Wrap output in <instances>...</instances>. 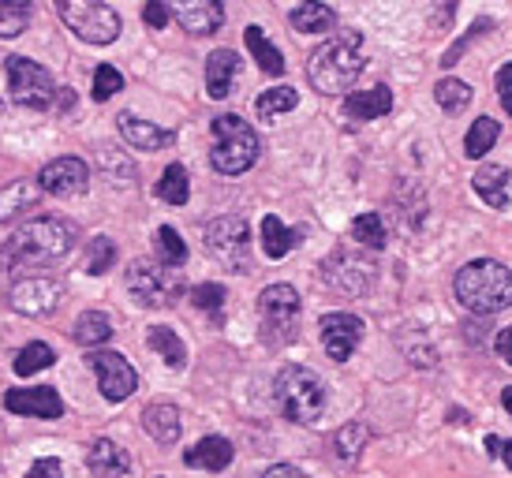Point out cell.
Returning a JSON list of instances; mask_svg holds the SVG:
<instances>
[{
    "mask_svg": "<svg viewBox=\"0 0 512 478\" xmlns=\"http://www.w3.org/2000/svg\"><path fill=\"white\" fill-rule=\"evenodd\" d=\"M75 239H79V228L68 217H34L15 228L4 251L12 258V266H49L72 254Z\"/></svg>",
    "mask_w": 512,
    "mask_h": 478,
    "instance_id": "1",
    "label": "cell"
},
{
    "mask_svg": "<svg viewBox=\"0 0 512 478\" xmlns=\"http://www.w3.org/2000/svg\"><path fill=\"white\" fill-rule=\"evenodd\" d=\"M456 299L471 314H498L512 307V269L494 258H475L456 273Z\"/></svg>",
    "mask_w": 512,
    "mask_h": 478,
    "instance_id": "2",
    "label": "cell"
},
{
    "mask_svg": "<svg viewBox=\"0 0 512 478\" xmlns=\"http://www.w3.org/2000/svg\"><path fill=\"white\" fill-rule=\"evenodd\" d=\"M359 45H363V38L352 30V34H341V38H333V42L314 49L307 75H311V86L318 94H344L348 86L356 83L359 71H363Z\"/></svg>",
    "mask_w": 512,
    "mask_h": 478,
    "instance_id": "3",
    "label": "cell"
},
{
    "mask_svg": "<svg viewBox=\"0 0 512 478\" xmlns=\"http://www.w3.org/2000/svg\"><path fill=\"white\" fill-rule=\"evenodd\" d=\"M273 396H277V408L285 411V419L303 422V426L326 415V381L318 378L311 366H285L273 381Z\"/></svg>",
    "mask_w": 512,
    "mask_h": 478,
    "instance_id": "4",
    "label": "cell"
},
{
    "mask_svg": "<svg viewBox=\"0 0 512 478\" xmlns=\"http://www.w3.org/2000/svg\"><path fill=\"white\" fill-rule=\"evenodd\" d=\"M258 135L255 127L247 124L243 116L236 113H221L214 120V150H210V161L221 176H243L258 161Z\"/></svg>",
    "mask_w": 512,
    "mask_h": 478,
    "instance_id": "5",
    "label": "cell"
},
{
    "mask_svg": "<svg viewBox=\"0 0 512 478\" xmlns=\"http://www.w3.org/2000/svg\"><path fill=\"white\" fill-rule=\"evenodd\" d=\"M57 15L68 23L75 38H83L86 45H113L120 38V15L105 4V0H53Z\"/></svg>",
    "mask_w": 512,
    "mask_h": 478,
    "instance_id": "6",
    "label": "cell"
},
{
    "mask_svg": "<svg viewBox=\"0 0 512 478\" xmlns=\"http://www.w3.org/2000/svg\"><path fill=\"white\" fill-rule=\"evenodd\" d=\"M128 292L143 307H172L184 296V277L176 273V266H165L154 258H135L128 269Z\"/></svg>",
    "mask_w": 512,
    "mask_h": 478,
    "instance_id": "7",
    "label": "cell"
},
{
    "mask_svg": "<svg viewBox=\"0 0 512 478\" xmlns=\"http://www.w3.org/2000/svg\"><path fill=\"white\" fill-rule=\"evenodd\" d=\"M4 79H8V94L15 105L23 109H53L57 105L60 86L53 83V75L34 64L27 57H8L4 60Z\"/></svg>",
    "mask_w": 512,
    "mask_h": 478,
    "instance_id": "8",
    "label": "cell"
},
{
    "mask_svg": "<svg viewBox=\"0 0 512 478\" xmlns=\"http://www.w3.org/2000/svg\"><path fill=\"white\" fill-rule=\"evenodd\" d=\"M299 292L292 284H270L262 288L258 296V322H262V337L270 344H288L296 337V325H299Z\"/></svg>",
    "mask_w": 512,
    "mask_h": 478,
    "instance_id": "9",
    "label": "cell"
},
{
    "mask_svg": "<svg viewBox=\"0 0 512 478\" xmlns=\"http://www.w3.org/2000/svg\"><path fill=\"white\" fill-rule=\"evenodd\" d=\"M206 251L228 273H247L251 269V228L243 217H217L206 225Z\"/></svg>",
    "mask_w": 512,
    "mask_h": 478,
    "instance_id": "10",
    "label": "cell"
},
{
    "mask_svg": "<svg viewBox=\"0 0 512 478\" xmlns=\"http://www.w3.org/2000/svg\"><path fill=\"white\" fill-rule=\"evenodd\" d=\"M86 363H90V370L98 374L101 396H105V400H113V404L128 400V396L135 393V389H139V374H135V366H131L128 359H124V355L101 352V348H90Z\"/></svg>",
    "mask_w": 512,
    "mask_h": 478,
    "instance_id": "11",
    "label": "cell"
},
{
    "mask_svg": "<svg viewBox=\"0 0 512 478\" xmlns=\"http://www.w3.org/2000/svg\"><path fill=\"white\" fill-rule=\"evenodd\" d=\"M64 299V284L53 277H27V281H15L8 292L15 314H27V318H49Z\"/></svg>",
    "mask_w": 512,
    "mask_h": 478,
    "instance_id": "12",
    "label": "cell"
},
{
    "mask_svg": "<svg viewBox=\"0 0 512 478\" xmlns=\"http://www.w3.org/2000/svg\"><path fill=\"white\" fill-rule=\"evenodd\" d=\"M322 348H326L329 359H337V363H348L352 352L359 348V340H363V322H359L356 314H348V310H333L326 314L322 322Z\"/></svg>",
    "mask_w": 512,
    "mask_h": 478,
    "instance_id": "13",
    "label": "cell"
},
{
    "mask_svg": "<svg viewBox=\"0 0 512 478\" xmlns=\"http://www.w3.org/2000/svg\"><path fill=\"white\" fill-rule=\"evenodd\" d=\"M38 187H42L45 195L75 198L90 187V169H86L83 157H57V161H49L38 172Z\"/></svg>",
    "mask_w": 512,
    "mask_h": 478,
    "instance_id": "14",
    "label": "cell"
},
{
    "mask_svg": "<svg viewBox=\"0 0 512 478\" xmlns=\"http://www.w3.org/2000/svg\"><path fill=\"white\" fill-rule=\"evenodd\" d=\"M326 269V281L333 284V288H341L344 296H363L370 288V281H374V262H367V258H356V254L348 251H337L333 258H329Z\"/></svg>",
    "mask_w": 512,
    "mask_h": 478,
    "instance_id": "15",
    "label": "cell"
},
{
    "mask_svg": "<svg viewBox=\"0 0 512 478\" xmlns=\"http://www.w3.org/2000/svg\"><path fill=\"white\" fill-rule=\"evenodd\" d=\"M4 408L15 415H30V419H60L64 415V400L57 389L38 385V389H8L4 393Z\"/></svg>",
    "mask_w": 512,
    "mask_h": 478,
    "instance_id": "16",
    "label": "cell"
},
{
    "mask_svg": "<svg viewBox=\"0 0 512 478\" xmlns=\"http://www.w3.org/2000/svg\"><path fill=\"white\" fill-rule=\"evenodd\" d=\"M169 12L187 34H214L225 23L221 0H169Z\"/></svg>",
    "mask_w": 512,
    "mask_h": 478,
    "instance_id": "17",
    "label": "cell"
},
{
    "mask_svg": "<svg viewBox=\"0 0 512 478\" xmlns=\"http://www.w3.org/2000/svg\"><path fill=\"white\" fill-rule=\"evenodd\" d=\"M116 127H120V135L128 139L131 150H165V146H172V139H176V131L157 127V124H150V120H139L135 113H120L116 116Z\"/></svg>",
    "mask_w": 512,
    "mask_h": 478,
    "instance_id": "18",
    "label": "cell"
},
{
    "mask_svg": "<svg viewBox=\"0 0 512 478\" xmlns=\"http://www.w3.org/2000/svg\"><path fill=\"white\" fill-rule=\"evenodd\" d=\"M475 195L483 198L486 206H494V210H512V172L501 169V165H483V169L475 172Z\"/></svg>",
    "mask_w": 512,
    "mask_h": 478,
    "instance_id": "19",
    "label": "cell"
},
{
    "mask_svg": "<svg viewBox=\"0 0 512 478\" xmlns=\"http://www.w3.org/2000/svg\"><path fill=\"white\" fill-rule=\"evenodd\" d=\"M86 467L94 471V478H124L128 475V452L120 449L116 441H109V437H98L94 445H90V452H86Z\"/></svg>",
    "mask_w": 512,
    "mask_h": 478,
    "instance_id": "20",
    "label": "cell"
},
{
    "mask_svg": "<svg viewBox=\"0 0 512 478\" xmlns=\"http://www.w3.org/2000/svg\"><path fill=\"white\" fill-rule=\"evenodd\" d=\"M393 109V90L389 86H370V90H356L344 98V116L348 120H378Z\"/></svg>",
    "mask_w": 512,
    "mask_h": 478,
    "instance_id": "21",
    "label": "cell"
},
{
    "mask_svg": "<svg viewBox=\"0 0 512 478\" xmlns=\"http://www.w3.org/2000/svg\"><path fill=\"white\" fill-rule=\"evenodd\" d=\"M42 195L45 191L34 180H12L8 187H0V225L15 221L19 213L34 210L42 202Z\"/></svg>",
    "mask_w": 512,
    "mask_h": 478,
    "instance_id": "22",
    "label": "cell"
},
{
    "mask_svg": "<svg viewBox=\"0 0 512 478\" xmlns=\"http://www.w3.org/2000/svg\"><path fill=\"white\" fill-rule=\"evenodd\" d=\"M236 71H240V57L232 49H217L206 60V90L214 101H225L232 94V83H236Z\"/></svg>",
    "mask_w": 512,
    "mask_h": 478,
    "instance_id": "23",
    "label": "cell"
},
{
    "mask_svg": "<svg viewBox=\"0 0 512 478\" xmlns=\"http://www.w3.org/2000/svg\"><path fill=\"white\" fill-rule=\"evenodd\" d=\"M232 456H236V449H232V441L228 437H202L195 449L184 452V464L187 467H199V471H225L228 464H232Z\"/></svg>",
    "mask_w": 512,
    "mask_h": 478,
    "instance_id": "24",
    "label": "cell"
},
{
    "mask_svg": "<svg viewBox=\"0 0 512 478\" xmlns=\"http://www.w3.org/2000/svg\"><path fill=\"white\" fill-rule=\"evenodd\" d=\"M143 426L157 445H176V441H180V430H184V426H180V411L172 408V404H150V408L143 411Z\"/></svg>",
    "mask_w": 512,
    "mask_h": 478,
    "instance_id": "25",
    "label": "cell"
},
{
    "mask_svg": "<svg viewBox=\"0 0 512 478\" xmlns=\"http://www.w3.org/2000/svg\"><path fill=\"white\" fill-rule=\"evenodd\" d=\"M288 19H292V27L299 34H329V30L337 27V12L329 4H322V0H303L299 8H292Z\"/></svg>",
    "mask_w": 512,
    "mask_h": 478,
    "instance_id": "26",
    "label": "cell"
},
{
    "mask_svg": "<svg viewBox=\"0 0 512 478\" xmlns=\"http://www.w3.org/2000/svg\"><path fill=\"white\" fill-rule=\"evenodd\" d=\"M109 337H113V318L105 310H86V314H79V322L72 329V340L83 344V348H101Z\"/></svg>",
    "mask_w": 512,
    "mask_h": 478,
    "instance_id": "27",
    "label": "cell"
},
{
    "mask_svg": "<svg viewBox=\"0 0 512 478\" xmlns=\"http://www.w3.org/2000/svg\"><path fill=\"white\" fill-rule=\"evenodd\" d=\"M243 38H247V49H251V57L258 60V68L266 71V75H285V57H281V49L262 34V27H247Z\"/></svg>",
    "mask_w": 512,
    "mask_h": 478,
    "instance_id": "28",
    "label": "cell"
},
{
    "mask_svg": "<svg viewBox=\"0 0 512 478\" xmlns=\"http://www.w3.org/2000/svg\"><path fill=\"white\" fill-rule=\"evenodd\" d=\"M296 243H299L296 228L281 225L277 217H266V221H262V251H266V258H285Z\"/></svg>",
    "mask_w": 512,
    "mask_h": 478,
    "instance_id": "29",
    "label": "cell"
},
{
    "mask_svg": "<svg viewBox=\"0 0 512 478\" xmlns=\"http://www.w3.org/2000/svg\"><path fill=\"white\" fill-rule=\"evenodd\" d=\"M146 344H150V348H154V352L161 355V359H165V363H169L172 370H180V366L187 363V348H184V340L176 337L172 329H165V325H154V329L146 333Z\"/></svg>",
    "mask_w": 512,
    "mask_h": 478,
    "instance_id": "30",
    "label": "cell"
},
{
    "mask_svg": "<svg viewBox=\"0 0 512 478\" xmlns=\"http://www.w3.org/2000/svg\"><path fill=\"white\" fill-rule=\"evenodd\" d=\"M296 105H299L296 86H273V90H266V94H258L255 113L262 116V120H277L281 113H292Z\"/></svg>",
    "mask_w": 512,
    "mask_h": 478,
    "instance_id": "31",
    "label": "cell"
},
{
    "mask_svg": "<svg viewBox=\"0 0 512 478\" xmlns=\"http://www.w3.org/2000/svg\"><path fill=\"white\" fill-rule=\"evenodd\" d=\"M34 4L30 0H0V38H19L30 27Z\"/></svg>",
    "mask_w": 512,
    "mask_h": 478,
    "instance_id": "32",
    "label": "cell"
},
{
    "mask_svg": "<svg viewBox=\"0 0 512 478\" xmlns=\"http://www.w3.org/2000/svg\"><path fill=\"white\" fill-rule=\"evenodd\" d=\"M53 363H57V352H53L49 344H42V340H34V344H27L23 352L15 355L12 370L19 378H30V374H38V370H49Z\"/></svg>",
    "mask_w": 512,
    "mask_h": 478,
    "instance_id": "33",
    "label": "cell"
},
{
    "mask_svg": "<svg viewBox=\"0 0 512 478\" xmlns=\"http://www.w3.org/2000/svg\"><path fill=\"white\" fill-rule=\"evenodd\" d=\"M187 195H191V183H187V169L184 165H169L157 180V198L169 202V206H184Z\"/></svg>",
    "mask_w": 512,
    "mask_h": 478,
    "instance_id": "34",
    "label": "cell"
},
{
    "mask_svg": "<svg viewBox=\"0 0 512 478\" xmlns=\"http://www.w3.org/2000/svg\"><path fill=\"white\" fill-rule=\"evenodd\" d=\"M352 239H356L359 247H370V251H382L385 247V221L382 213H359L356 221H352Z\"/></svg>",
    "mask_w": 512,
    "mask_h": 478,
    "instance_id": "35",
    "label": "cell"
},
{
    "mask_svg": "<svg viewBox=\"0 0 512 478\" xmlns=\"http://www.w3.org/2000/svg\"><path fill=\"white\" fill-rule=\"evenodd\" d=\"M154 247H157V262H165V266H184L187 262V243L180 239V232L172 225H161L154 236Z\"/></svg>",
    "mask_w": 512,
    "mask_h": 478,
    "instance_id": "36",
    "label": "cell"
},
{
    "mask_svg": "<svg viewBox=\"0 0 512 478\" xmlns=\"http://www.w3.org/2000/svg\"><path fill=\"white\" fill-rule=\"evenodd\" d=\"M498 120H490V116H479L475 124L468 127V139H464V154L468 157H483L490 154V146L498 142Z\"/></svg>",
    "mask_w": 512,
    "mask_h": 478,
    "instance_id": "37",
    "label": "cell"
},
{
    "mask_svg": "<svg viewBox=\"0 0 512 478\" xmlns=\"http://www.w3.org/2000/svg\"><path fill=\"white\" fill-rule=\"evenodd\" d=\"M367 437H370V430L363 422H348V426H341L337 437H333V449H337L341 460H356L359 452H363V445H367Z\"/></svg>",
    "mask_w": 512,
    "mask_h": 478,
    "instance_id": "38",
    "label": "cell"
},
{
    "mask_svg": "<svg viewBox=\"0 0 512 478\" xmlns=\"http://www.w3.org/2000/svg\"><path fill=\"white\" fill-rule=\"evenodd\" d=\"M434 98H438V105L445 113H460L471 101V86L460 83V79H441V83L434 86Z\"/></svg>",
    "mask_w": 512,
    "mask_h": 478,
    "instance_id": "39",
    "label": "cell"
},
{
    "mask_svg": "<svg viewBox=\"0 0 512 478\" xmlns=\"http://www.w3.org/2000/svg\"><path fill=\"white\" fill-rule=\"evenodd\" d=\"M113 262H116V243L109 236H98L90 243V251H86V273L101 277V273L113 269Z\"/></svg>",
    "mask_w": 512,
    "mask_h": 478,
    "instance_id": "40",
    "label": "cell"
},
{
    "mask_svg": "<svg viewBox=\"0 0 512 478\" xmlns=\"http://www.w3.org/2000/svg\"><path fill=\"white\" fill-rule=\"evenodd\" d=\"M120 90H124V75L113 64H98V71H94V101H109Z\"/></svg>",
    "mask_w": 512,
    "mask_h": 478,
    "instance_id": "41",
    "label": "cell"
},
{
    "mask_svg": "<svg viewBox=\"0 0 512 478\" xmlns=\"http://www.w3.org/2000/svg\"><path fill=\"white\" fill-rule=\"evenodd\" d=\"M191 303L199 310L221 314V307H225V288L221 284H199V288H191Z\"/></svg>",
    "mask_w": 512,
    "mask_h": 478,
    "instance_id": "42",
    "label": "cell"
},
{
    "mask_svg": "<svg viewBox=\"0 0 512 478\" xmlns=\"http://www.w3.org/2000/svg\"><path fill=\"white\" fill-rule=\"evenodd\" d=\"M169 0H146V8H143V23L150 30H161V27H169Z\"/></svg>",
    "mask_w": 512,
    "mask_h": 478,
    "instance_id": "43",
    "label": "cell"
},
{
    "mask_svg": "<svg viewBox=\"0 0 512 478\" xmlns=\"http://www.w3.org/2000/svg\"><path fill=\"white\" fill-rule=\"evenodd\" d=\"M498 98L505 105V113L512 116V60L498 71Z\"/></svg>",
    "mask_w": 512,
    "mask_h": 478,
    "instance_id": "44",
    "label": "cell"
},
{
    "mask_svg": "<svg viewBox=\"0 0 512 478\" xmlns=\"http://www.w3.org/2000/svg\"><path fill=\"white\" fill-rule=\"evenodd\" d=\"M27 478H64V467H60V460H38L27 471Z\"/></svg>",
    "mask_w": 512,
    "mask_h": 478,
    "instance_id": "45",
    "label": "cell"
},
{
    "mask_svg": "<svg viewBox=\"0 0 512 478\" xmlns=\"http://www.w3.org/2000/svg\"><path fill=\"white\" fill-rule=\"evenodd\" d=\"M494 348H498L501 359H505V363L512 366V325H509V329H501L498 340H494Z\"/></svg>",
    "mask_w": 512,
    "mask_h": 478,
    "instance_id": "46",
    "label": "cell"
},
{
    "mask_svg": "<svg viewBox=\"0 0 512 478\" xmlns=\"http://www.w3.org/2000/svg\"><path fill=\"white\" fill-rule=\"evenodd\" d=\"M262 478H307V475H303L299 467H292V464H277V467H270Z\"/></svg>",
    "mask_w": 512,
    "mask_h": 478,
    "instance_id": "47",
    "label": "cell"
},
{
    "mask_svg": "<svg viewBox=\"0 0 512 478\" xmlns=\"http://www.w3.org/2000/svg\"><path fill=\"white\" fill-rule=\"evenodd\" d=\"M501 460H505V464L512 467V441H505V445H501V452H498Z\"/></svg>",
    "mask_w": 512,
    "mask_h": 478,
    "instance_id": "48",
    "label": "cell"
},
{
    "mask_svg": "<svg viewBox=\"0 0 512 478\" xmlns=\"http://www.w3.org/2000/svg\"><path fill=\"white\" fill-rule=\"evenodd\" d=\"M486 449H490V456H498V452H501V441H498V437H486Z\"/></svg>",
    "mask_w": 512,
    "mask_h": 478,
    "instance_id": "49",
    "label": "cell"
},
{
    "mask_svg": "<svg viewBox=\"0 0 512 478\" xmlns=\"http://www.w3.org/2000/svg\"><path fill=\"white\" fill-rule=\"evenodd\" d=\"M501 404H505V411L512 415V389H505V393H501Z\"/></svg>",
    "mask_w": 512,
    "mask_h": 478,
    "instance_id": "50",
    "label": "cell"
},
{
    "mask_svg": "<svg viewBox=\"0 0 512 478\" xmlns=\"http://www.w3.org/2000/svg\"><path fill=\"white\" fill-rule=\"evenodd\" d=\"M0 109H4V101H0Z\"/></svg>",
    "mask_w": 512,
    "mask_h": 478,
    "instance_id": "51",
    "label": "cell"
}]
</instances>
